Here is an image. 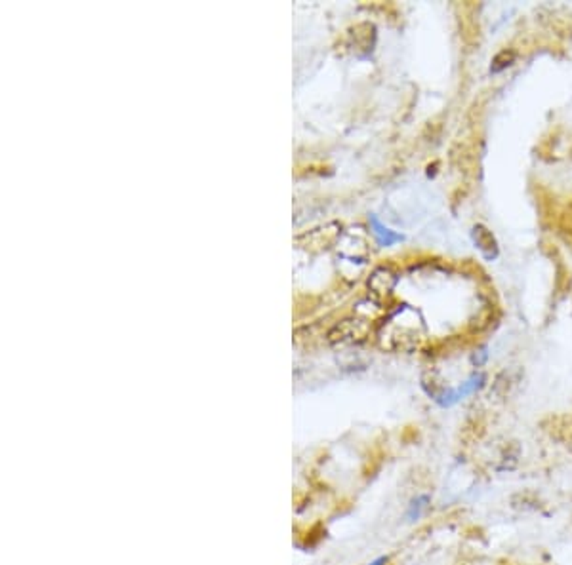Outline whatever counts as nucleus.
Here are the masks:
<instances>
[{"label": "nucleus", "mask_w": 572, "mask_h": 565, "mask_svg": "<svg viewBox=\"0 0 572 565\" xmlns=\"http://www.w3.org/2000/svg\"><path fill=\"white\" fill-rule=\"evenodd\" d=\"M386 564H388V558H386V556H380V558H376L374 561H370L368 565H386Z\"/></svg>", "instance_id": "nucleus-3"}, {"label": "nucleus", "mask_w": 572, "mask_h": 565, "mask_svg": "<svg viewBox=\"0 0 572 565\" xmlns=\"http://www.w3.org/2000/svg\"><path fill=\"white\" fill-rule=\"evenodd\" d=\"M473 236H475V242L479 244V248L483 249L484 253L492 256L496 251V240H494V236L484 229V227H475Z\"/></svg>", "instance_id": "nucleus-1"}, {"label": "nucleus", "mask_w": 572, "mask_h": 565, "mask_svg": "<svg viewBox=\"0 0 572 565\" xmlns=\"http://www.w3.org/2000/svg\"><path fill=\"white\" fill-rule=\"evenodd\" d=\"M428 503H429L428 495H420V497H416L414 501L410 503L409 512H407V518H409L410 522H414V519L420 518V516L423 514V510L428 508Z\"/></svg>", "instance_id": "nucleus-2"}]
</instances>
